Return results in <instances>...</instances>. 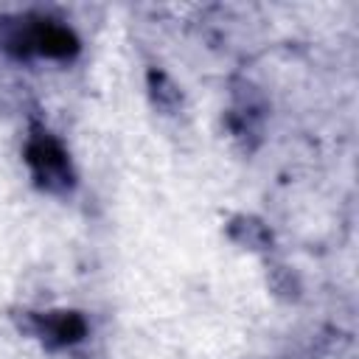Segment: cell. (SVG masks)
I'll return each instance as SVG.
<instances>
[{
	"label": "cell",
	"instance_id": "cell-1",
	"mask_svg": "<svg viewBox=\"0 0 359 359\" xmlns=\"http://www.w3.org/2000/svg\"><path fill=\"white\" fill-rule=\"evenodd\" d=\"M0 45L14 53H42V56H70L79 48V39L70 28L48 17H14L0 20Z\"/></svg>",
	"mask_w": 359,
	"mask_h": 359
},
{
	"label": "cell",
	"instance_id": "cell-2",
	"mask_svg": "<svg viewBox=\"0 0 359 359\" xmlns=\"http://www.w3.org/2000/svg\"><path fill=\"white\" fill-rule=\"evenodd\" d=\"M25 160H28L36 182L50 191H62L73 182L70 160H67L65 149L59 146V140H53L48 132H34V137L25 146Z\"/></svg>",
	"mask_w": 359,
	"mask_h": 359
},
{
	"label": "cell",
	"instance_id": "cell-3",
	"mask_svg": "<svg viewBox=\"0 0 359 359\" xmlns=\"http://www.w3.org/2000/svg\"><path fill=\"white\" fill-rule=\"evenodd\" d=\"M84 320L76 311H53L45 317H36V331L50 345H70L84 337Z\"/></svg>",
	"mask_w": 359,
	"mask_h": 359
}]
</instances>
